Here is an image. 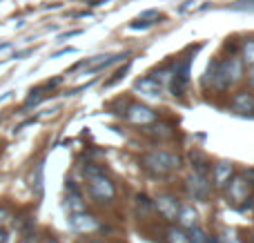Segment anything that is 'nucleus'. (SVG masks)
Segmentation results:
<instances>
[{"label":"nucleus","instance_id":"f8f14e48","mask_svg":"<svg viewBox=\"0 0 254 243\" xmlns=\"http://www.w3.org/2000/svg\"><path fill=\"white\" fill-rule=\"evenodd\" d=\"M234 107L239 112H252L254 110V96L250 92H239L234 96Z\"/></svg>","mask_w":254,"mask_h":243},{"label":"nucleus","instance_id":"2eb2a0df","mask_svg":"<svg viewBox=\"0 0 254 243\" xmlns=\"http://www.w3.org/2000/svg\"><path fill=\"white\" fill-rule=\"evenodd\" d=\"M241 58L248 62V65H254V38H248L246 43L241 45Z\"/></svg>","mask_w":254,"mask_h":243},{"label":"nucleus","instance_id":"6e6552de","mask_svg":"<svg viewBox=\"0 0 254 243\" xmlns=\"http://www.w3.org/2000/svg\"><path fill=\"white\" fill-rule=\"evenodd\" d=\"M69 226H71V230H76V232H94V230H98L96 217H92V214H87V212L71 214V217H69Z\"/></svg>","mask_w":254,"mask_h":243},{"label":"nucleus","instance_id":"423d86ee","mask_svg":"<svg viewBox=\"0 0 254 243\" xmlns=\"http://www.w3.org/2000/svg\"><path fill=\"white\" fill-rule=\"evenodd\" d=\"M154 208L158 210V214H161L163 219H167V221H176V217H179V210H181V203L174 199V196L161 194L156 201H154Z\"/></svg>","mask_w":254,"mask_h":243},{"label":"nucleus","instance_id":"6ab92c4d","mask_svg":"<svg viewBox=\"0 0 254 243\" xmlns=\"http://www.w3.org/2000/svg\"><path fill=\"white\" fill-rule=\"evenodd\" d=\"M129 67H131V62H125V67H123V69H121V71H116V76H114V78H112V80H107V87H110V85H114V83H119V80L123 78V76L127 74V71H129Z\"/></svg>","mask_w":254,"mask_h":243},{"label":"nucleus","instance_id":"4be33fe9","mask_svg":"<svg viewBox=\"0 0 254 243\" xmlns=\"http://www.w3.org/2000/svg\"><path fill=\"white\" fill-rule=\"evenodd\" d=\"M248 83H250V87L254 89V65L250 67V71H248Z\"/></svg>","mask_w":254,"mask_h":243},{"label":"nucleus","instance_id":"dca6fc26","mask_svg":"<svg viewBox=\"0 0 254 243\" xmlns=\"http://www.w3.org/2000/svg\"><path fill=\"white\" fill-rule=\"evenodd\" d=\"M188 237H190V243H207V239H210V237L205 235V230H203V228H192V230L188 232Z\"/></svg>","mask_w":254,"mask_h":243},{"label":"nucleus","instance_id":"393cba45","mask_svg":"<svg viewBox=\"0 0 254 243\" xmlns=\"http://www.w3.org/2000/svg\"><path fill=\"white\" fill-rule=\"evenodd\" d=\"M4 217H7V212H4V210H0V221H4Z\"/></svg>","mask_w":254,"mask_h":243},{"label":"nucleus","instance_id":"4468645a","mask_svg":"<svg viewBox=\"0 0 254 243\" xmlns=\"http://www.w3.org/2000/svg\"><path fill=\"white\" fill-rule=\"evenodd\" d=\"M67 208H69L71 214H83L85 212V203H83V199H80L78 192H71L69 194V199H67Z\"/></svg>","mask_w":254,"mask_h":243},{"label":"nucleus","instance_id":"7ed1b4c3","mask_svg":"<svg viewBox=\"0 0 254 243\" xmlns=\"http://www.w3.org/2000/svg\"><path fill=\"white\" fill-rule=\"evenodd\" d=\"M185 187H188V194L192 196L194 201H203V203H205L212 196L210 181H207V177L201 172H190L188 179H185Z\"/></svg>","mask_w":254,"mask_h":243},{"label":"nucleus","instance_id":"f3484780","mask_svg":"<svg viewBox=\"0 0 254 243\" xmlns=\"http://www.w3.org/2000/svg\"><path fill=\"white\" fill-rule=\"evenodd\" d=\"M34 190H36V194H43V163L40 165H36V179H34Z\"/></svg>","mask_w":254,"mask_h":243},{"label":"nucleus","instance_id":"f257e3e1","mask_svg":"<svg viewBox=\"0 0 254 243\" xmlns=\"http://www.w3.org/2000/svg\"><path fill=\"white\" fill-rule=\"evenodd\" d=\"M243 74V65L239 58H225L221 62H214L212 69L207 71L205 85H212L214 89H228L230 85H234Z\"/></svg>","mask_w":254,"mask_h":243},{"label":"nucleus","instance_id":"9b49d317","mask_svg":"<svg viewBox=\"0 0 254 243\" xmlns=\"http://www.w3.org/2000/svg\"><path fill=\"white\" fill-rule=\"evenodd\" d=\"M136 92H140L143 96H149V98H158L161 96V85L154 78L145 76V78H140L138 83H136Z\"/></svg>","mask_w":254,"mask_h":243},{"label":"nucleus","instance_id":"1a4fd4ad","mask_svg":"<svg viewBox=\"0 0 254 243\" xmlns=\"http://www.w3.org/2000/svg\"><path fill=\"white\" fill-rule=\"evenodd\" d=\"M176 221H179V228H183V230H192V228L198 226V210L190 203H183L181 210H179Z\"/></svg>","mask_w":254,"mask_h":243},{"label":"nucleus","instance_id":"9d476101","mask_svg":"<svg viewBox=\"0 0 254 243\" xmlns=\"http://www.w3.org/2000/svg\"><path fill=\"white\" fill-rule=\"evenodd\" d=\"M234 177V168H232V163H216L214 168H212V179H214V183L219 187H225L230 183V179Z\"/></svg>","mask_w":254,"mask_h":243},{"label":"nucleus","instance_id":"0eeeda50","mask_svg":"<svg viewBox=\"0 0 254 243\" xmlns=\"http://www.w3.org/2000/svg\"><path fill=\"white\" fill-rule=\"evenodd\" d=\"M127 119H129V123H134V125H149L156 121V112L149 110L147 105L134 103V105H129V110H127Z\"/></svg>","mask_w":254,"mask_h":243},{"label":"nucleus","instance_id":"39448f33","mask_svg":"<svg viewBox=\"0 0 254 243\" xmlns=\"http://www.w3.org/2000/svg\"><path fill=\"white\" fill-rule=\"evenodd\" d=\"M250 185L252 183L248 181V179L243 177H232L230 179V183L225 185V194L230 196L232 201H250Z\"/></svg>","mask_w":254,"mask_h":243},{"label":"nucleus","instance_id":"f03ea898","mask_svg":"<svg viewBox=\"0 0 254 243\" xmlns=\"http://www.w3.org/2000/svg\"><path fill=\"white\" fill-rule=\"evenodd\" d=\"M181 165V159L174 152L167 150H154L145 156V168L154 174H170Z\"/></svg>","mask_w":254,"mask_h":243},{"label":"nucleus","instance_id":"b1692460","mask_svg":"<svg viewBox=\"0 0 254 243\" xmlns=\"http://www.w3.org/2000/svg\"><path fill=\"white\" fill-rule=\"evenodd\" d=\"M207 243H223V241H221V235H216V237H210Z\"/></svg>","mask_w":254,"mask_h":243},{"label":"nucleus","instance_id":"cd10ccee","mask_svg":"<svg viewBox=\"0 0 254 243\" xmlns=\"http://www.w3.org/2000/svg\"><path fill=\"white\" fill-rule=\"evenodd\" d=\"M252 243H254V237H252Z\"/></svg>","mask_w":254,"mask_h":243},{"label":"nucleus","instance_id":"a878e982","mask_svg":"<svg viewBox=\"0 0 254 243\" xmlns=\"http://www.w3.org/2000/svg\"><path fill=\"white\" fill-rule=\"evenodd\" d=\"M87 243H105V241H101V239H89Z\"/></svg>","mask_w":254,"mask_h":243},{"label":"nucleus","instance_id":"412c9836","mask_svg":"<svg viewBox=\"0 0 254 243\" xmlns=\"http://www.w3.org/2000/svg\"><path fill=\"white\" fill-rule=\"evenodd\" d=\"M154 22H143V20H136V22H131L129 25V29H149Z\"/></svg>","mask_w":254,"mask_h":243},{"label":"nucleus","instance_id":"a211bd4d","mask_svg":"<svg viewBox=\"0 0 254 243\" xmlns=\"http://www.w3.org/2000/svg\"><path fill=\"white\" fill-rule=\"evenodd\" d=\"M138 208H143L145 212H152V210H154L152 199H147V196H145V194H138Z\"/></svg>","mask_w":254,"mask_h":243},{"label":"nucleus","instance_id":"aec40b11","mask_svg":"<svg viewBox=\"0 0 254 243\" xmlns=\"http://www.w3.org/2000/svg\"><path fill=\"white\" fill-rule=\"evenodd\" d=\"M221 241H223V243H243L241 237H237L232 230L225 232V235H221Z\"/></svg>","mask_w":254,"mask_h":243},{"label":"nucleus","instance_id":"5701e85b","mask_svg":"<svg viewBox=\"0 0 254 243\" xmlns=\"http://www.w3.org/2000/svg\"><path fill=\"white\" fill-rule=\"evenodd\" d=\"M7 241H9V239H7V232L0 228V243H7Z\"/></svg>","mask_w":254,"mask_h":243},{"label":"nucleus","instance_id":"bb28decb","mask_svg":"<svg viewBox=\"0 0 254 243\" xmlns=\"http://www.w3.org/2000/svg\"><path fill=\"white\" fill-rule=\"evenodd\" d=\"M49 243H56V241H49Z\"/></svg>","mask_w":254,"mask_h":243},{"label":"nucleus","instance_id":"20e7f679","mask_svg":"<svg viewBox=\"0 0 254 243\" xmlns=\"http://www.w3.org/2000/svg\"><path fill=\"white\" fill-rule=\"evenodd\" d=\"M89 192L96 201L101 203H110L114 199V183L110 181L105 172L103 174H96V177H89Z\"/></svg>","mask_w":254,"mask_h":243},{"label":"nucleus","instance_id":"ddd939ff","mask_svg":"<svg viewBox=\"0 0 254 243\" xmlns=\"http://www.w3.org/2000/svg\"><path fill=\"white\" fill-rule=\"evenodd\" d=\"M167 243H190V237H188V230H183V228H170L165 235Z\"/></svg>","mask_w":254,"mask_h":243}]
</instances>
